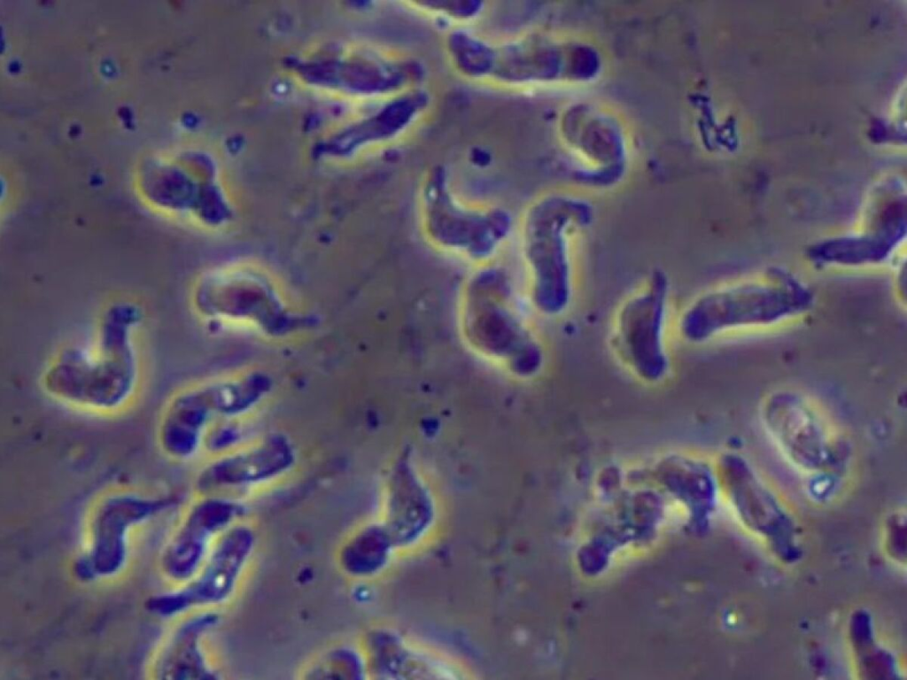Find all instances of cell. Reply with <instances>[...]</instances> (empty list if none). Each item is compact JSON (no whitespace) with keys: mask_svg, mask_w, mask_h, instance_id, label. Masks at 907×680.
<instances>
[{"mask_svg":"<svg viewBox=\"0 0 907 680\" xmlns=\"http://www.w3.org/2000/svg\"><path fill=\"white\" fill-rule=\"evenodd\" d=\"M132 324L107 319L94 350H66L46 367L43 390L62 405L89 413L112 415L125 410L141 382Z\"/></svg>","mask_w":907,"mask_h":680,"instance_id":"obj_1","label":"cell"},{"mask_svg":"<svg viewBox=\"0 0 907 680\" xmlns=\"http://www.w3.org/2000/svg\"><path fill=\"white\" fill-rule=\"evenodd\" d=\"M593 219L591 204L569 193H550L531 205L527 255L534 303L544 313L559 314L571 305L577 245Z\"/></svg>","mask_w":907,"mask_h":680,"instance_id":"obj_2","label":"cell"},{"mask_svg":"<svg viewBox=\"0 0 907 680\" xmlns=\"http://www.w3.org/2000/svg\"><path fill=\"white\" fill-rule=\"evenodd\" d=\"M761 426L773 448L795 471L815 478L840 475L851 449L826 410L794 388L769 392L759 406Z\"/></svg>","mask_w":907,"mask_h":680,"instance_id":"obj_3","label":"cell"},{"mask_svg":"<svg viewBox=\"0 0 907 680\" xmlns=\"http://www.w3.org/2000/svg\"><path fill=\"white\" fill-rule=\"evenodd\" d=\"M670 312V280L663 270L655 269L616 308L614 341L619 353L632 362L663 361Z\"/></svg>","mask_w":907,"mask_h":680,"instance_id":"obj_4","label":"cell"},{"mask_svg":"<svg viewBox=\"0 0 907 680\" xmlns=\"http://www.w3.org/2000/svg\"><path fill=\"white\" fill-rule=\"evenodd\" d=\"M256 546L257 534L251 525L239 522L229 529L194 576L191 602L208 609L228 604L244 578Z\"/></svg>","mask_w":907,"mask_h":680,"instance_id":"obj_5","label":"cell"},{"mask_svg":"<svg viewBox=\"0 0 907 680\" xmlns=\"http://www.w3.org/2000/svg\"><path fill=\"white\" fill-rule=\"evenodd\" d=\"M729 498L741 518L752 522H774L788 513L756 467L743 453L727 452L718 459Z\"/></svg>","mask_w":907,"mask_h":680,"instance_id":"obj_6","label":"cell"},{"mask_svg":"<svg viewBox=\"0 0 907 680\" xmlns=\"http://www.w3.org/2000/svg\"><path fill=\"white\" fill-rule=\"evenodd\" d=\"M362 651L349 645L332 646L312 660L303 670L306 679H351L365 672Z\"/></svg>","mask_w":907,"mask_h":680,"instance_id":"obj_7","label":"cell"},{"mask_svg":"<svg viewBox=\"0 0 907 680\" xmlns=\"http://www.w3.org/2000/svg\"><path fill=\"white\" fill-rule=\"evenodd\" d=\"M411 8L430 17L454 21L455 27L476 20L485 10L483 2L476 1H421L409 2Z\"/></svg>","mask_w":907,"mask_h":680,"instance_id":"obj_8","label":"cell"}]
</instances>
